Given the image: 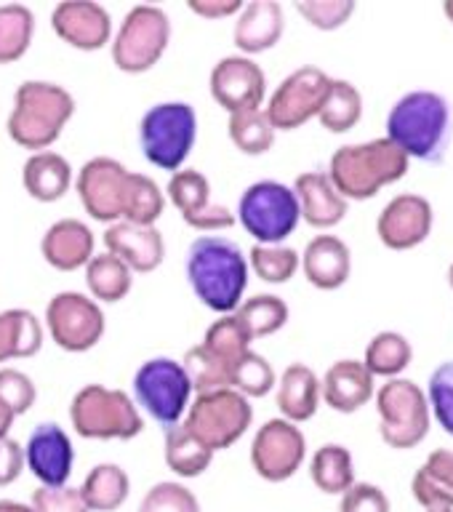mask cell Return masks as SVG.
<instances>
[{"label": "cell", "mask_w": 453, "mask_h": 512, "mask_svg": "<svg viewBox=\"0 0 453 512\" xmlns=\"http://www.w3.org/2000/svg\"><path fill=\"white\" fill-rule=\"evenodd\" d=\"M184 272L192 294L216 315H230L240 307L248 288V256L235 240L224 235H200L187 248Z\"/></svg>", "instance_id": "1"}, {"label": "cell", "mask_w": 453, "mask_h": 512, "mask_svg": "<svg viewBox=\"0 0 453 512\" xmlns=\"http://www.w3.org/2000/svg\"><path fill=\"white\" fill-rule=\"evenodd\" d=\"M75 115V96L54 80H24L14 91L6 128L11 142L30 152L51 150Z\"/></svg>", "instance_id": "2"}, {"label": "cell", "mask_w": 453, "mask_h": 512, "mask_svg": "<svg viewBox=\"0 0 453 512\" xmlns=\"http://www.w3.org/2000/svg\"><path fill=\"white\" fill-rule=\"evenodd\" d=\"M451 128V104L446 96L430 88H416L403 94L387 115V139L398 144L408 158L427 163L443 160Z\"/></svg>", "instance_id": "3"}, {"label": "cell", "mask_w": 453, "mask_h": 512, "mask_svg": "<svg viewBox=\"0 0 453 512\" xmlns=\"http://www.w3.org/2000/svg\"><path fill=\"white\" fill-rule=\"evenodd\" d=\"M411 158L387 136L371 142L344 144L328 160V179L344 200H368L408 174Z\"/></svg>", "instance_id": "4"}, {"label": "cell", "mask_w": 453, "mask_h": 512, "mask_svg": "<svg viewBox=\"0 0 453 512\" xmlns=\"http://www.w3.org/2000/svg\"><path fill=\"white\" fill-rule=\"evenodd\" d=\"M198 142V112L190 102H158L139 120V147L150 166L176 174L182 171Z\"/></svg>", "instance_id": "5"}, {"label": "cell", "mask_w": 453, "mask_h": 512, "mask_svg": "<svg viewBox=\"0 0 453 512\" xmlns=\"http://www.w3.org/2000/svg\"><path fill=\"white\" fill-rule=\"evenodd\" d=\"M70 424L86 440H131L144 430V416L126 390L94 382L72 395Z\"/></svg>", "instance_id": "6"}, {"label": "cell", "mask_w": 453, "mask_h": 512, "mask_svg": "<svg viewBox=\"0 0 453 512\" xmlns=\"http://www.w3.org/2000/svg\"><path fill=\"white\" fill-rule=\"evenodd\" d=\"M235 222H240V227L259 246L286 243L302 222L294 187L278 179H259L248 184L235 208Z\"/></svg>", "instance_id": "7"}, {"label": "cell", "mask_w": 453, "mask_h": 512, "mask_svg": "<svg viewBox=\"0 0 453 512\" xmlns=\"http://www.w3.org/2000/svg\"><path fill=\"white\" fill-rule=\"evenodd\" d=\"M171 32V19L163 8L139 3L126 11L120 27L112 32V64L128 75L150 72L166 56Z\"/></svg>", "instance_id": "8"}, {"label": "cell", "mask_w": 453, "mask_h": 512, "mask_svg": "<svg viewBox=\"0 0 453 512\" xmlns=\"http://www.w3.org/2000/svg\"><path fill=\"white\" fill-rule=\"evenodd\" d=\"M134 403L139 411L155 419L160 427L179 424L192 403V384L184 374L182 360L158 355V358L144 360L136 368L134 382Z\"/></svg>", "instance_id": "9"}, {"label": "cell", "mask_w": 453, "mask_h": 512, "mask_svg": "<svg viewBox=\"0 0 453 512\" xmlns=\"http://www.w3.org/2000/svg\"><path fill=\"white\" fill-rule=\"evenodd\" d=\"M254 422V406L238 390L200 392L184 414L182 424L211 451H224L235 446Z\"/></svg>", "instance_id": "10"}, {"label": "cell", "mask_w": 453, "mask_h": 512, "mask_svg": "<svg viewBox=\"0 0 453 512\" xmlns=\"http://www.w3.org/2000/svg\"><path fill=\"white\" fill-rule=\"evenodd\" d=\"M379 432L390 448L406 451L419 446L430 432L432 411L427 392L406 376H395L376 392Z\"/></svg>", "instance_id": "11"}, {"label": "cell", "mask_w": 453, "mask_h": 512, "mask_svg": "<svg viewBox=\"0 0 453 512\" xmlns=\"http://www.w3.org/2000/svg\"><path fill=\"white\" fill-rule=\"evenodd\" d=\"M46 331L64 352H88L107 331L102 304L83 291H59L46 304Z\"/></svg>", "instance_id": "12"}, {"label": "cell", "mask_w": 453, "mask_h": 512, "mask_svg": "<svg viewBox=\"0 0 453 512\" xmlns=\"http://www.w3.org/2000/svg\"><path fill=\"white\" fill-rule=\"evenodd\" d=\"M131 174L134 171H128L118 158H110V155H96L86 160L75 174V192H78L83 211L94 222H102L107 227L123 222Z\"/></svg>", "instance_id": "13"}, {"label": "cell", "mask_w": 453, "mask_h": 512, "mask_svg": "<svg viewBox=\"0 0 453 512\" xmlns=\"http://www.w3.org/2000/svg\"><path fill=\"white\" fill-rule=\"evenodd\" d=\"M328 86H331V75L315 64H304V67L288 72L264 107L272 128L275 131H296L304 123H310L312 118H318Z\"/></svg>", "instance_id": "14"}, {"label": "cell", "mask_w": 453, "mask_h": 512, "mask_svg": "<svg viewBox=\"0 0 453 512\" xmlns=\"http://www.w3.org/2000/svg\"><path fill=\"white\" fill-rule=\"evenodd\" d=\"M248 459L256 475L267 483H283L294 478L307 459V438L302 427L283 416L267 419L254 432Z\"/></svg>", "instance_id": "15"}, {"label": "cell", "mask_w": 453, "mask_h": 512, "mask_svg": "<svg viewBox=\"0 0 453 512\" xmlns=\"http://www.w3.org/2000/svg\"><path fill=\"white\" fill-rule=\"evenodd\" d=\"M166 198L182 214L184 224L192 230L219 235L222 230L235 227V211L211 200V182L198 168H182L171 174L166 184Z\"/></svg>", "instance_id": "16"}, {"label": "cell", "mask_w": 453, "mask_h": 512, "mask_svg": "<svg viewBox=\"0 0 453 512\" xmlns=\"http://www.w3.org/2000/svg\"><path fill=\"white\" fill-rule=\"evenodd\" d=\"M208 91L227 115L256 110V107H264V99H267V75L262 64H256L251 56H222L208 72Z\"/></svg>", "instance_id": "17"}, {"label": "cell", "mask_w": 453, "mask_h": 512, "mask_svg": "<svg viewBox=\"0 0 453 512\" xmlns=\"http://www.w3.org/2000/svg\"><path fill=\"white\" fill-rule=\"evenodd\" d=\"M24 467L40 486L54 488L70 483L75 446L62 424L40 422L38 427H32L30 438L24 443Z\"/></svg>", "instance_id": "18"}, {"label": "cell", "mask_w": 453, "mask_h": 512, "mask_svg": "<svg viewBox=\"0 0 453 512\" xmlns=\"http://www.w3.org/2000/svg\"><path fill=\"white\" fill-rule=\"evenodd\" d=\"M435 211L430 198L419 192H400L382 208L376 219V232L384 246L392 251H408L430 238Z\"/></svg>", "instance_id": "19"}, {"label": "cell", "mask_w": 453, "mask_h": 512, "mask_svg": "<svg viewBox=\"0 0 453 512\" xmlns=\"http://www.w3.org/2000/svg\"><path fill=\"white\" fill-rule=\"evenodd\" d=\"M51 30L56 38L78 51H102L112 40L110 11L96 0H62L51 11Z\"/></svg>", "instance_id": "20"}, {"label": "cell", "mask_w": 453, "mask_h": 512, "mask_svg": "<svg viewBox=\"0 0 453 512\" xmlns=\"http://www.w3.org/2000/svg\"><path fill=\"white\" fill-rule=\"evenodd\" d=\"M286 32V14L278 0H248L235 16L232 40L243 56L264 54L280 43Z\"/></svg>", "instance_id": "21"}, {"label": "cell", "mask_w": 453, "mask_h": 512, "mask_svg": "<svg viewBox=\"0 0 453 512\" xmlns=\"http://www.w3.org/2000/svg\"><path fill=\"white\" fill-rule=\"evenodd\" d=\"M94 230L83 219L64 216L56 219L40 238V256L59 272L86 270V264L94 259Z\"/></svg>", "instance_id": "22"}, {"label": "cell", "mask_w": 453, "mask_h": 512, "mask_svg": "<svg viewBox=\"0 0 453 512\" xmlns=\"http://www.w3.org/2000/svg\"><path fill=\"white\" fill-rule=\"evenodd\" d=\"M104 246L134 275L155 272L166 259V240L158 227L115 222L104 230Z\"/></svg>", "instance_id": "23"}, {"label": "cell", "mask_w": 453, "mask_h": 512, "mask_svg": "<svg viewBox=\"0 0 453 512\" xmlns=\"http://www.w3.org/2000/svg\"><path fill=\"white\" fill-rule=\"evenodd\" d=\"M376 395L374 374L363 360L342 358L326 368L320 379V398L339 414H355Z\"/></svg>", "instance_id": "24"}, {"label": "cell", "mask_w": 453, "mask_h": 512, "mask_svg": "<svg viewBox=\"0 0 453 512\" xmlns=\"http://www.w3.org/2000/svg\"><path fill=\"white\" fill-rule=\"evenodd\" d=\"M304 278L320 291L342 288L352 275V251L339 235H315L299 254Z\"/></svg>", "instance_id": "25"}, {"label": "cell", "mask_w": 453, "mask_h": 512, "mask_svg": "<svg viewBox=\"0 0 453 512\" xmlns=\"http://www.w3.org/2000/svg\"><path fill=\"white\" fill-rule=\"evenodd\" d=\"M291 187L299 200L302 219L315 230H331L347 216L350 200L342 198V192L336 190L326 171H304L296 176Z\"/></svg>", "instance_id": "26"}, {"label": "cell", "mask_w": 453, "mask_h": 512, "mask_svg": "<svg viewBox=\"0 0 453 512\" xmlns=\"http://www.w3.org/2000/svg\"><path fill=\"white\" fill-rule=\"evenodd\" d=\"M320 376L307 363H288L275 384V403L288 422H310L320 408Z\"/></svg>", "instance_id": "27"}, {"label": "cell", "mask_w": 453, "mask_h": 512, "mask_svg": "<svg viewBox=\"0 0 453 512\" xmlns=\"http://www.w3.org/2000/svg\"><path fill=\"white\" fill-rule=\"evenodd\" d=\"M75 184V171L70 160L54 150L30 152L22 166V187L38 203H56L62 200Z\"/></svg>", "instance_id": "28"}, {"label": "cell", "mask_w": 453, "mask_h": 512, "mask_svg": "<svg viewBox=\"0 0 453 512\" xmlns=\"http://www.w3.org/2000/svg\"><path fill=\"white\" fill-rule=\"evenodd\" d=\"M411 494L427 512L453 510V451L435 448L411 478Z\"/></svg>", "instance_id": "29"}, {"label": "cell", "mask_w": 453, "mask_h": 512, "mask_svg": "<svg viewBox=\"0 0 453 512\" xmlns=\"http://www.w3.org/2000/svg\"><path fill=\"white\" fill-rule=\"evenodd\" d=\"M43 320L32 310L11 307L0 312V366L8 360H22L38 355L43 347Z\"/></svg>", "instance_id": "30"}, {"label": "cell", "mask_w": 453, "mask_h": 512, "mask_svg": "<svg viewBox=\"0 0 453 512\" xmlns=\"http://www.w3.org/2000/svg\"><path fill=\"white\" fill-rule=\"evenodd\" d=\"M78 491L88 512H115L126 504L131 494V478L120 464L99 462L88 470Z\"/></svg>", "instance_id": "31"}, {"label": "cell", "mask_w": 453, "mask_h": 512, "mask_svg": "<svg viewBox=\"0 0 453 512\" xmlns=\"http://www.w3.org/2000/svg\"><path fill=\"white\" fill-rule=\"evenodd\" d=\"M163 459L176 478H200L214 462V451L203 446L182 422L163 427Z\"/></svg>", "instance_id": "32"}, {"label": "cell", "mask_w": 453, "mask_h": 512, "mask_svg": "<svg viewBox=\"0 0 453 512\" xmlns=\"http://www.w3.org/2000/svg\"><path fill=\"white\" fill-rule=\"evenodd\" d=\"M83 272H86L88 296L99 304L123 302L134 288V272L128 270L126 264L110 251L94 254V259L86 264Z\"/></svg>", "instance_id": "33"}, {"label": "cell", "mask_w": 453, "mask_h": 512, "mask_svg": "<svg viewBox=\"0 0 453 512\" xmlns=\"http://www.w3.org/2000/svg\"><path fill=\"white\" fill-rule=\"evenodd\" d=\"M310 478L318 491L342 496L355 483V459L344 443H323L310 459Z\"/></svg>", "instance_id": "34"}, {"label": "cell", "mask_w": 453, "mask_h": 512, "mask_svg": "<svg viewBox=\"0 0 453 512\" xmlns=\"http://www.w3.org/2000/svg\"><path fill=\"white\" fill-rule=\"evenodd\" d=\"M363 118V94L352 80L331 78L328 94L318 112L320 126L331 134H347Z\"/></svg>", "instance_id": "35"}, {"label": "cell", "mask_w": 453, "mask_h": 512, "mask_svg": "<svg viewBox=\"0 0 453 512\" xmlns=\"http://www.w3.org/2000/svg\"><path fill=\"white\" fill-rule=\"evenodd\" d=\"M275 134L278 131L272 128L264 107L232 112L227 118V136H230L232 147L248 158H259L264 152H270L275 144Z\"/></svg>", "instance_id": "36"}, {"label": "cell", "mask_w": 453, "mask_h": 512, "mask_svg": "<svg viewBox=\"0 0 453 512\" xmlns=\"http://www.w3.org/2000/svg\"><path fill=\"white\" fill-rule=\"evenodd\" d=\"M414 360V347H411V339L400 331H379V334L368 342L366 347V368L376 376H384V379H395L411 366Z\"/></svg>", "instance_id": "37"}, {"label": "cell", "mask_w": 453, "mask_h": 512, "mask_svg": "<svg viewBox=\"0 0 453 512\" xmlns=\"http://www.w3.org/2000/svg\"><path fill=\"white\" fill-rule=\"evenodd\" d=\"M35 38V14L24 3L0 6V64L19 62Z\"/></svg>", "instance_id": "38"}, {"label": "cell", "mask_w": 453, "mask_h": 512, "mask_svg": "<svg viewBox=\"0 0 453 512\" xmlns=\"http://www.w3.org/2000/svg\"><path fill=\"white\" fill-rule=\"evenodd\" d=\"M238 318L243 320V326L248 328L251 339H264V336L278 334L280 328H286L291 310H288L286 299H280L278 294H256L248 296L240 302Z\"/></svg>", "instance_id": "39"}, {"label": "cell", "mask_w": 453, "mask_h": 512, "mask_svg": "<svg viewBox=\"0 0 453 512\" xmlns=\"http://www.w3.org/2000/svg\"><path fill=\"white\" fill-rule=\"evenodd\" d=\"M251 334L248 328L243 326V320L238 318V312H230V315H219V318L206 328L203 334V347L211 350L219 360H224L227 366L232 368V363L238 358H243L248 350H251Z\"/></svg>", "instance_id": "40"}, {"label": "cell", "mask_w": 453, "mask_h": 512, "mask_svg": "<svg viewBox=\"0 0 453 512\" xmlns=\"http://www.w3.org/2000/svg\"><path fill=\"white\" fill-rule=\"evenodd\" d=\"M163 211H166V192L160 190V184L152 176L134 171L131 174V187H128L123 222L155 227L160 216H163Z\"/></svg>", "instance_id": "41"}, {"label": "cell", "mask_w": 453, "mask_h": 512, "mask_svg": "<svg viewBox=\"0 0 453 512\" xmlns=\"http://www.w3.org/2000/svg\"><path fill=\"white\" fill-rule=\"evenodd\" d=\"M278 384V374L264 355L248 350L243 358H238L230 368V387L238 390L243 398H264L270 395Z\"/></svg>", "instance_id": "42"}, {"label": "cell", "mask_w": 453, "mask_h": 512, "mask_svg": "<svg viewBox=\"0 0 453 512\" xmlns=\"http://www.w3.org/2000/svg\"><path fill=\"white\" fill-rule=\"evenodd\" d=\"M248 270L264 283L283 286L299 272V251L286 246V243H278V246H259L256 243L248 251Z\"/></svg>", "instance_id": "43"}, {"label": "cell", "mask_w": 453, "mask_h": 512, "mask_svg": "<svg viewBox=\"0 0 453 512\" xmlns=\"http://www.w3.org/2000/svg\"><path fill=\"white\" fill-rule=\"evenodd\" d=\"M182 366L192 384V395L230 387V366L216 358L214 352L206 350L203 344H195V347L184 352Z\"/></svg>", "instance_id": "44"}, {"label": "cell", "mask_w": 453, "mask_h": 512, "mask_svg": "<svg viewBox=\"0 0 453 512\" xmlns=\"http://www.w3.org/2000/svg\"><path fill=\"white\" fill-rule=\"evenodd\" d=\"M139 512H200V499L184 483L160 480L147 488L139 502Z\"/></svg>", "instance_id": "45"}, {"label": "cell", "mask_w": 453, "mask_h": 512, "mask_svg": "<svg viewBox=\"0 0 453 512\" xmlns=\"http://www.w3.org/2000/svg\"><path fill=\"white\" fill-rule=\"evenodd\" d=\"M296 11L315 27V30L331 32L350 22L355 14V0H296Z\"/></svg>", "instance_id": "46"}, {"label": "cell", "mask_w": 453, "mask_h": 512, "mask_svg": "<svg viewBox=\"0 0 453 512\" xmlns=\"http://www.w3.org/2000/svg\"><path fill=\"white\" fill-rule=\"evenodd\" d=\"M0 400L6 403L14 416H24L35 406L38 400V387L32 382L30 374H24L22 368L0 366Z\"/></svg>", "instance_id": "47"}, {"label": "cell", "mask_w": 453, "mask_h": 512, "mask_svg": "<svg viewBox=\"0 0 453 512\" xmlns=\"http://www.w3.org/2000/svg\"><path fill=\"white\" fill-rule=\"evenodd\" d=\"M427 400H430V411L440 422V427L453 435V360L440 363L430 376L427 384Z\"/></svg>", "instance_id": "48"}, {"label": "cell", "mask_w": 453, "mask_h": 512, "mask_svg": "<svg viewBox=\"0 0 453 512\" xmlns=\"http://www.w3.org/2000/svg\"><path fill=\"white\" fill-rule=\"evenodd\" d=\"M339 512H392V504L382 486L355 480L342 494Z\"/></svg>", "instance_id": "49"}, {"label": "cell", "mask_w": 453, "mask_h": 512, "mask_svg": "<svg viewBox=\"0 0 453 512\" xmlns=\"http://www.w3.org/2000/svg\"><path fill=\"white\" fill-rule=\"evenodd\" d=\"M32 512H88L83 496L78 488L67 486H54L35 488V494L30 499Z\"/></svg>", "instance_id": "50"}, {"label": "cell", "mask_w": 453, "mask_h": 512, "mask_svg": "<svg viewBox=\"0 0 453 512\" xmlns=\"http://www.w3.org/2000/svg\"><path fill=\"white\" fill-rule=\"evenodd\" d=\"M24 472V448L11 435L0 440V488L11 486Z\"/></svg>", "instance_id": "51"}, {"label": "cell", "mask_w": 453, "mask_h": 512, "mask_svg": "<svg viewBox=\"0 0 453 512\" xmlns=\"http://www.w3.org/2000/svg\"><path fill=\"white\" fill-rule=\"evenodd\" d=\"M192 14L200 16V19H232V16L240 14L243 8V0H190L187 3Z\"/></svg>", "instance_id": "52"}, {"label": "cell", "mask_w": 453, "mask_h": 512, "mask_svg": "<svg viewBox=\"0 0 453 512\" xmlns=\"http://www.w3.org/2000/svg\"><path fill=\"white\" fill-rule=\"evenodd\" d=\"M14 422H16L14 411L0 400V440L8 438V432H11V427H14Z\"/></svg>", "instance_id": "53"}, {"label": "cell", "mask_w": 453, "mask_h": 512, "mask_svg": "<svg viewBox=\"0 0 453 512\" xmlns=\"http://www.w3.org/2000/svg\"><path fill=\"white\" fill-rule=\"evenodd\" d=\"M0 512H32V507L16 499H0Z\"/></svg>", "instance_id": "54"}, {"label": "cell", "mask_w": 453, "mask_h": 512, "mask_svg": "<svg viewBox=\"0 0 453 512\" xmlns=\"http://www.w3.org/2000/svg\"><path fill=\"white\" fill-rule=\"evenodd\" d=\"M443 11H446V16H448V19H451V24H453V0H446V6H443Z\"/></svg>", "instance_id": "55"}, {"label": "cell", "mask_w": 453, "mask_h": 512, "mask_svg": "<svg viewBox=\"0 0 453 512\" xmlns=\"http://www.w3.org/2000/svg\"><path fill=\"white\" fill-rule=\"evenodd\" d=\"M448 283H451V288H453V262H451V267H448Z\"/></svg>", "instance_id": "56"}, {"label": "cell", "mask_w": 453, "mask_h": 512, "mask_svg": "<svg viewBox=\"0 0 453 512\" xmlns=\"http://www.w3.org/2000/svg\"><path fill=\"white\" fill-rule=\"evenodd\" d=\"M438 512H453V510H438Z\"/></svg>", "instance_id": "57"}]
</instances>
